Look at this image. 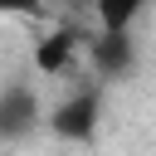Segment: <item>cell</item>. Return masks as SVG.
<instances>
[{
	"label": "cell",
	"mask_w": 156,
	"mask_h": 156,
	"mask_svg": "<svg viewBox=\"0 0 156 156\" xmlns=\"http://www.w3.org/2000/svg\"><path fill=\"white\" fill-rule=\"evenodd\" d=\"M44 122H49V132L63 136V141H93V136H98V122H102V93H98V88H73Z\"/></svg>",
	"instance_id": "1"
},
{
	"label": "cell",
	"mask_w": 156,
	"mask_h": 156,
	"mask_svg": "<svg viewBox=\"0 0 156 156\" xmlns=\"http://www.w3.org/2000/svg\"><path fill=\"white\" fill-rule=\"evenodd\" d=\"M83 54H88V68H93L98 78H127L132 63H136V39H132V34H107V29H98Z\"/></svg>",
	"instance_id": "2"
},
{
	"label": "cell",
	"mask_w": 156,
	"mask_h": 156,
	"mask_svg": "<svg viewBox=\"0 0 156 156\" xmlns=\"http://www.w3.org/2000/svg\"><path fill=\"white\" fill-rule=\"evenodd\" d=\"M39 127V98L24 83L0 88V141H24Z\"/></svg>",
	"instance_id": "3"
},
{
	"label": "cell",
	"mask_w": 156,
	"mask_h": 156,
	"mask_svg": "<svg viewBox=\"0 0 156 156\" xmlns=\"http://www.w3.org/2000/svg\"><path fill=\"white\" fill-rule=\"evenodd\" d=\"M88 39H93V34H83L78 24H58L54 34H44V39L34 44V68H39V73H68L73 54L88 49Z\"/></svg>",
	"instance_id": "4"
},
{
	"label": "cell",
	"mask_w": 156,
	"mask_h": 156,
	"mask_svg": "<svg viewBox=\"0 0 156 156\" xmlns=\"http://www.w3.org/2000/svg\"><path fill=\"white\" fill-rule=\"evenodd\" d=\"M141 10H146V0H93L98 29H107V34H132Z\"/></svg>",
	"instance_id": "5"
},
{
	"label": "cell",
	"mask_w": 156,
	"mask_h": 156,
	"mask_svg": "<svg viewBox=\"0 0 156 156\" xmlns=\"http://www.w3.org/2000/svg\"><path fill=\"white\" fill-rule=\"evenodd\" d=\"M5 5H29V0H0V10H5Z\"/></svg>",
	"instance_id": "6"
}]
</instances>
